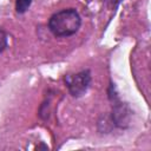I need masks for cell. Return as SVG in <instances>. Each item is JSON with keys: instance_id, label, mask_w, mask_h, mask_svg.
Returning a JSON list of instances; mask_svg holds the SVG:
<instances>
[{"instance_id": "cell-6", "label": "cell", "mask_w": 151, "mask_h": 151, "mask_svg": "<svg viewBox=\"0 0 151 151\" xmlns=\"http://www.w3.org/2000/svg\"><path fill=\"white\" fill-rule=\"evenodd\" d=\"M33 0H17L15 1V11L18 14H24L31 7Z\"/></svg>"}, {"instance_id": "cell-3", "label": "cell", "mask_w": 151, "mask_h": 151, "mask_svg": "<svg viewBox=\"0 0 151 151\" xmlns=\"http://www.w3.org/2000/svg\"><path fill=\"white\" fill-rule=\"evenodd\" d=\"M64 81L68 90V93L73 98H80L88 91L91 86V71L86 68L74 74H66L64 77Z\"/></svg>"}, {"instance_id": "cell-9", "label": "cell", "mask_w": 151, "mask_h": 151, "mask_svg": "<svg viewBox=\"0 0 151 151\" xmlns=\"http://www.w3.org/2000/svg\"><path fill=\"white\" fill-rule=\"evenodd\" d=\"M37 149H38V150H40V149H44V150H48L47 145H44V143H41L39 146H37Z\"/></svg>"}, {"instance_id": "cell-8", "label": "cell", "mask_w": 151, "mask_h": 151, "mask_svg": "<svg viewBox=\"0 0 151 151\" xmlns=\"http://www.w3.org/2000/svg\"><path fill=\"white\" fill-rule=\"evenodd\" d=\"M122 1H123V0H104V4H105V6H106L109 9L116 11V9L118 8V6L122 4Z\"/></svg>"}, {"instance_id": "cell-7", "label": "cell", "mask_w": 151, "mask_h": 151, "mask_svg": "<svg viewBox=\"0 0 151 151\" xmlns=\"http://www.w3.org/2000/svg\"><path fill=\"white\" fill-rule=\"evenodd\" d=\"M8 46V34L0 28V53L4 52Z\"/></svg>"}, {"instance_id": "cell-5", "label": "cell", "mask_w": 151, "mask_h": 151, "mask_svg": "<svg viewBox=\"0 0 151 151\" xmlns=\"http://www.w3.org/2000/svg\"><path fill=\"white\" fill-rule=\"evenodd\" d=\"M51 97L52 94H48V97L45 98V100L42 101V104L40 105L39 109V117L42 120H47L50 118V107H51Z\"/></svg>"}, {"instance_id": "cell-4", "label": "cell", "mask_w": 151, "mask_h": 151, "mask_svg": "<svg viewBox=\"0 0 151 151\" xmlns=\"http://www.w3.org/2000/svg\"><path fill=\"white\" fill-rule=\"evenodd\" d=\"M97 126H98V131L101 132V133H109L114 127L113 124H112V120H111L110 116H105V114L100 117V119L98 120Z\"/></svg>"}, {"instance_id": "cell-2", "label": "cell", "mask_w": 151, "mask_h": 151, "mask_svg": "<svg viewBox=\"0 0 151 151\" xmlns=\"http://www.w3.org/2000/svg\"><path fill=\"white\" fill-rule=\"evenodd\" d=\"M107 98H109V101L111 103L110 118L112 120L113 126L123 130L127 129L131 123L132 110L130 109L129 104L122 100L117 91V87L112 81H110V85L107 88Z\"/></svg>"}, {"instance_id": "cell-1", "label": "cell", "mask_w": 151, "mask_h": 151, "mask_svg": "<svg viewBox=\"0 0 151 151\" xmlns=\"http://www.w3.org/2000/svg\"><path fill=\"white\" fill-rule=\"evenodd\" d=\"M81 26V18L76 8H65L51 15L50 32L58 38H68L76 34Z\"/></svg>"}]
</instances>
